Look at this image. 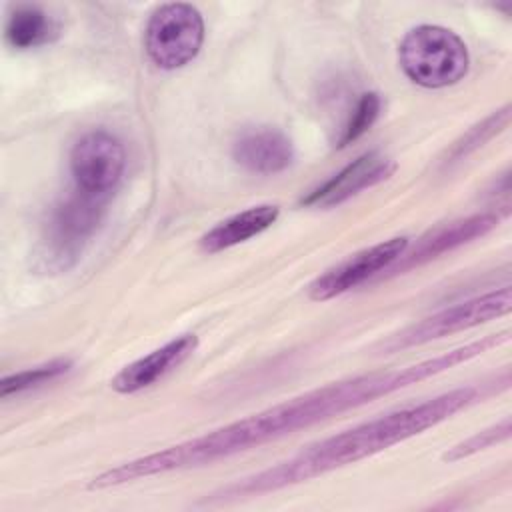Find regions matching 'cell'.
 <instances>
[{
	"instance_id": "18",
	"label": "cell",
	"mask_w": 512,
	"mask_h": 512,
	"mask_svg": "<svg viewBox=\"0 0 512 512\" xmlns=\"http://www.w3.org/2000/svg\"><path fill=\"white\" fill-rule=\"evenodd\" d=\"M508 436H510V416H506L502 422H498V424H494V426H490V428H486V430H482V432H476L474 436L466 438L464 442L452 446V448L444 454V460H448V462L462 460V458H466V456H472V454H476V452H480V450H486V448H490V446H494V444L506 440Z\"/></svg>"
},
{
	"instance_id": "15",
	"label": "cell",
	"mask_w": 512,
	"mask_h": 512,
	"mask_svg": "<svg viewBox=\"0 0 512 512\" xmlns=\"http://www.w3.org/2000/svg\"><path fill=\"white\" fill-rule=\"evenodd\" d=\"M508 122H510V106H504L502 110L492 112L488 118H484L482 122L472 126L458 142H454V146L448 152L446 162L462 160L468 154H472L474 150L482 148L490 138H494L498 132H502L508 126Z\"/></svg>"
},
{
	"instance_id": "9",
	"label": "cell",
	"mask_w": 512,
	"mask_h": 512,
	"mask_svg": "<svg viewBox=\"0 0 512 512\" xmlns=\"http://www.w3.org/2000/svg\"><path fill=\"white\" fill-rule=\"evenodd\" d=\"M504 214L500 212H482V214H472L460 220H454L450 224L438 226L430 230L426 236L418 240L412 252L402 254L388 270L390 274H400L406 272L414 266L426 264L446 252H452L476 238H482L490 230H494Z\"/></svg>"
},
{
	"instance_id": "5",
	"label": "cell",
	"mask_w": 512,
	"mask_h": 512,
	"mask_svg": "<svg viewBox=\"0 0 512 512\" xmlns=\"http://www.w3.org/2000/svg\"><path fill=\"white\" fill-rule=\"evenodd\" d=\"M512 310V288L502 286L500 290H492L488 294L470 298L466 302H460L456 306L444 308L428 318H424L418 324L408 326L406 330L390 336L386 342L380 344V350L384 354L398 352L404 348L420 346L474 326H480L484 322H490L498 316H504Z\"/></svg>"
},
{
	"instance_id": "16",
	"label": "cell",
	"mask_w": 512,
	"mask_h": 512,
	"mask_svg": "<svg viewBox=\"0 0 512 512\" xmlns=\"http://www.w3.org/2000/svg\"><path fill=\"white\" fill-rule=\"evenodd\" d=\"M68 370H70V360H54V362H48V364H42V366H36V368L16 372L12 376H6L0 382V396L8 398L12 394H20L24 390L42 386V384L52 382L58 376L66 374Z\"/></svg>"
},
{
	"instance_id": "12",
	"label": "cell",
	"mask_w": 512,
	"mask_h": 512,
	"mask_svg": "<svg viewBox=\"0 0 512 512\" xmlns=\"http://www.w3.org/2000/svg\"><path fill=\"white\" fill-rule=\"evenodd\" d=\"M198 346L196 334H182L164 346L152 350L150 354L124 366L110 382V386L120 394H134L142 388L152 386L156 380L166 376L170 370L178 368Z\"/></svg>"
},
{
	"instance_id": "4",
	"label": "cell",
	"mask_w": 512,
	"mask_h": 512,
	"mask_svg": "<svg viewBox=\"0 0 512 512\" xmlns=\"http://www.w3.org/2000/svg\"><path fill=\"white\" fill-rule=\"evenodd\" d=\"M102 218V196L78 188V192L60 200L52 208L42 236L40 258L44 266L50 270L70 268L96 234Z\"/></svg>"
},
{
	"instance_id": "7",
	"label": "cell",
	"mask_w": 512,
	"mask_h": 512,
	"mask_svg": "<svg viewBox=\"0 0 512 512\" xmlns=\"http://www.w3.org/2000/svg\"><path fill=\"white\" fill-rule=\"evenodd\" d=\"M124 166V146L106 130L84 134L70 152V170L78 188L96 196H104L116 188L124 174Z\"/></svg>"
},
{
	"instance_id": "13",
	"label": "cell",
	"mask_w": 512,
	"mask_h": 512,
	"mask_svg": "<svg viewBox=\"0 0 512 512\" xmlns=\"http://www.w3.org/2000/svg\"><path fill=\"white\" fill-rule=\"evenodd\" d=\"M278 216H280V208L276 204H260V206L246 208L218 222L214 228H210L200 238V248L210 254L232 248L268 230L278 220Z\"/></svg>"
},
{
	"instance_id": "3",
	"label": "cell",
	"mask_w": 512,
	"mask_h": 512,
	"mask_svg": "<svg viewBox=\"0 0 512 512\" xmlns=\"http://www.w3.org/2000/svg\"><path fill=\"white\" fill-rule=\"evenodd\" d=\"M404 74L424 88H444L460 82L468 72L464 40L442 26L412 28L398 50Z\"/></svg>"
},
{
	"instance_id": "11",
	"label": "cell",
	"mask_w": 512,
	"mask_h": 512,
	"mask_svg": "<svg viewBox=\"0 0 512 512\" xmlns=\"http://www.w3.org/2000/svg\"><path fill=\"white\" fill-rule=\"evenodd\" d=\"M232 158L254 174H278L294 162L292 140L278 128L254 126L238 134L232 144Z\"/></svg>"
},
{
	"instance_id": "2",
	"label": "cell",
	"mask_w": 512,
	"mask_h": 512,
	"mask_svg": "<svg viewBox=\"0 0 512 512\" xmlns=\"http://www.w3.org/2000/svg\"><path fill=\"white\" fill-rule=\"evenodd\" d=\"M508 384H510V376L504 378L502 382L496 380L494 384H472L464 388H454L426 402L406 406L386 416H380L376 420L358 424L346 432H340L318 444L308 446L294 458L280 462L274 468H268L264 472H258L254 476H248L240 482H234L222 488L218 498L228 500V498L258 496V494H266V492H274L286 486L306 482L310 478L322 476L346 464H354L398 442H404L416 434H422L424 430L444 422L446 418L460 412L462 408L482 400L494 388L502 390V388H508Z\"/></svg>"
},
{
	"instance_id": "8",
	"label": "cell",
	"mask_w": 512,
	"mask_h": 512,
	"mask_svg": "<svg viewBox=\"0 0 512 512\" xmlns=\"http://www.w3.org/2000/svg\"><path fill=\"white\" fill-rule=\"evenodd\" d=\"M408 248L406 236H394L370 248H364L350 258L342 260L334 268L326 270L308 286V296L316 302H324L336 298L358 284L366 282L368 278L376 276L378 272L388 270Z\"/></svg>"
},
{
	"instance_id": "6",
	"label": "cell",
	"mask_w": 512,
	"mask_h": 512,
	"mask_svg": "<svg viewBox=\"0 0 512 512\" xmlns=\"http://www.w3.org/2000/svg\"><path fill=\"white\" fill-rule=\"evenodd\" d=\"M204 42L202 14L184 2L158 6L144 32V48L150 60L164 70H176L192 62Z\"/></svg>"
},
{
	"instance_id": "10",
	"label": "cell",
	"mask_w": 512,
	"mask_h": 512,
	"mask_svg": "<svg viewBox=\"0 0 512 512\" xmlns=\"http://www.w3.org/2000/svg\"><path fill=\"white\" fill-rule=\"evenodd\" d=\"M396 170V162L376 150L364 152L348 166H344L338 174L328 178L316 190H312L306 198H302L304 206H320L330 208L346 202L358 192L372 188L386 178H390Z\"/></svg>"
},
{
	"instance_id": "17",
	"label": "cell",
	"mask_w": 512,
	"mask_h": 512,
	"mask_svg": "<svg viewBox=\"0 0 512 512\" xmlns=\"http://www.w3.org/2000/svg\"><path fill=\"white\" fill-rule=\"evenodd\" d=\"M380 106H382V102H380V96L376 92L362 94L360 100L356 102L344 130H342V136L338 138V148H344V146L352 144L364 132H368L372 128V124L376 122L378 114H380Z\"/></svg>"
},
{
	"instance_id": "1",
	"label": "cell",
	"mask_w": 512,
	"mask_h": 512,
	"mask_svg": "<svg viewBox=\"0 0 512 512\" xmlns=\"http://www.w3.org/2000/svg\"><path fill=\"white\" fill-rule=\"evenodd\" d=\"M508 336L510 332L502 330L496 334H488L480 340L468 342L464 346H458L450 352L438 354L434 358L416 362L406 368L370 372V374H362V376H354L342 382L322 386L318 390L306 392L298 398L286 400L258 414L232 422L200 438L186 440L176 446H168L160 452L146 454L130 462H122L116 468H110L98 474L96 478H92L90 488L102 490V488L122 486L128 482H136V480L166 474V472L198 468V466H206L216 460L234 456L238 452L258 448L266 442L294 434L302 428L314 426L332 416L364 406L368 402H374L376 398H382L406 386L418 384L430 376L446 372L506 342Z\"/></svg>"
},
{
	"instance_id": "14",
	"label": "cell",
	"mask_w": 512,
	"mask_h": 512,
	"mask_svg": "<svg viewBox=\"0 0 512 512\" xmlns=\"http://www.w3.org/2000/svg\"><path fill=\"white\" fill-rule=\"evenodd\" d=\"M4 34L10 46L26 50L50 42L58 34V26L42 8L20 4L8 14Z\"/></svg>"
}]
</instances>
